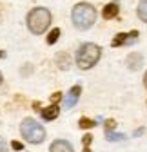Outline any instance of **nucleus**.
Instances as JSON below:
<instances>
[{"instance_id": "f257e3e1", "label": "nucleus", "mask_w": 147, "mask_h": 152, "mask_svg": "<svg viewBox=\"0 0 147 152\" xmlns=\"http://www.w3.org/2000/svg\"><path fill=\"white\" fill-rule=\"evenodd\" d=\"M71 18H73V24H75L78 29L85 31L96 22V9L87 2H80V4H76L73 7Z\"/></svg>"}, {"instance_id": "f03ea898", "label": "nucleus", "mask_w": 147, "mask_h": 152, "mask_svg": "<svg viewBox=\"0 0 147 152\" xmlns=\"http://www.w3.org/2000/svg\"><path fill=\"white\" fill-rule=\"evenodd\" d=\"M51 24V13L46 7H35L27 15V27L33 34H42Z\"/></svg>"}, {"instance_id": "7ed1b4c3", "label": "nucleus", "mask_w": 147, "mask_h": 152, "mask_svg": "<svg viewBox=\"0 0 147 152\" xmlns=\"http://www.w3.org/2000/svg\"><path fill=\"white\" fill-rule=\"evenodd\" d=\"M100 47L96 44H82L78 47V53H76V65L82 69V71H87L91 69L98 60H100Z\"/></svg>"}, {"instance_id": "20e7f679", "label": "nucleus", "mask_w": 147, "mask_h": 152, "mask_svg": "<svg viewBox=\"0 0 147 152\" xmlns=\"http://www.w3.org/2000/svg\"><path fill=\"white\" fill-rule=\"evenodd\" d=\"M20 132L27 143H33V145H40L44 140H46V129L33 118H26L22 120L20 123Z\"/></svg>"}, {"instance_id": "39448f33", "label": "nucleus", "mask_w": 147, "mask_h": 152, "mask_svg": "<svg viewBox=\"0 0 147 152\" xmlns=\"http://www.w3.org/2000/svg\"><path fill=\"white\" fill-rule=\"evenodd\" d=\"M138 40V31H131V33H118L115 38L111 45L113 47H120V45H131Z\"/></svg>"}, {"instance_id": "423d86ee", "label": "nucleus", "mask_w": 147, "mask_h": 152, "mask_svg": "<svg viewBox=\"0 0 147 152\" xmlns=\"http://www.w3.org/2000/svg\"><path fill=\"white\" fill-rule=\"evenodd\" d=\"M80 94H82V87L80 85H75V87H71L69 92H67V96L64 100V107L65 109H71V107H75L78 98H80Z\"/></svg>"}, {"instance_id": "0eeeda50", "label": "nucleus", "mask_w": 147, "mask_h": 152, "mask_svg": "<svg viewBox=\"0 0 147 152\" xmlns=\"http://www.w3.org/2000/svg\"><path fill=\"white\" fill-rule=\"evenodd\" d=\"M49 152H75L73 150V145L65 140H54L49 147Z\"/></svg>"}, {"instance_id": "6e6552de", "label": "nucleus", "mask_w": 147, "mask_h": 152, "mask_svg": "<svg viewBox=\"0 0 147 152\" xmlns=\"http://www.w3.org/2000/svg\"><path fill=\"white\" fill-rule=\"evenodd\" d=\"M58 114H60V107H58V105H49V107H46V109L40 110V116H42V120H46V121L57 120Z\"/></svg>"}, {"instance_id": "1a4fd4ad", "label": "nucleus", "mask_w": 147, "mask_h": 152, "mask_svg": "<svg viewBox=\"0 0 147 152\" xmlns=\"http://www.w3.org/2000/svg\"><path fill=\"white\" fill-rule=\"evenodd\" d=\"M142 64H143L142 54H138V53H133V54H129V56H127V67H129L131 71H138V69L142 67Z\"/></svg>"}, {"instance_id": "9d476101", "label": "nucleus", "mask_w": 147, "mask_h": 152, "mask_svg": "<svg viewBox=\"0 0 147 152\" xmlns=\"http://www.w3.org/2000/svg\"><path fill=\"white\" fill-rule=\"evenodd\" d=\"M118 11H120V6H118V2H111V4H107V6L104 7V11H102V16L105 18V20H111V18H115V16L118 15Z\"/></svg>"}, {"instance_id": "9b49d317", "label": "nucleus", "mask_w": 147, "mask_h": 152, "mask_svg": "<svg viewBox=\"0 0 147 152\" xmlns=\"http://www.w3.org/2000/svg\"><path fill=\"white\" fill-rule=\"evenodd\" d=\"M57 65L62 69V71H67L71 67V60H69V54L67 53H58L57 54Z\"/></svg>"}, {"instance_id": "f8f14e48", "label": "nucleus", "mask_w": 147, "mask_h": 152, "mask_svg": "<svg viewBox=\"0 0 147 152\" xmlns=\"http://www.w3.org/2000/svg\"><path fill=\"white\" fill-rule=\"evenodd\" d=\"M105 140H107V141H125V140H127V136L113 130V132H105Z\"/></svg>"}, {"instance_id": "ddd939ff", "label": "nucleus", "mask_w": 147, "mask_h": 152, "mask_svg": "<svg viewBox=\"0 0 147 152\" xmlns=\"http://www.w3.org/2000/svg\"><path fill=\"white\" fill-rule=\"evenodd\" d=\"M95 125H96V121H95V120L85 118V116H82V118L78 120V127H80V129H85V130H87V129H93Z\"/></svg>"}, {"instance_id": "4468645a", "label": "nucleus", "mask_w": 147, "mask_h": 152, "mask_svg": "<svg viewBox=\"0 0 147 152\" xmlns=\"http://www.w3.org/2000/svg\"><path fill=\"white\" fill-rule=\"evenodd\" d=\"M138 16H140V20L147 22V0H140V4H138Z\"/></svg>"}, {"instance_id": "2eb2a0df", "label": "nucleus", "mask_w": 147, "mask_h": 152, "mask_svg": "<svg viewBox=\"0 0 147 152\" xmlns=\"http://www.w3.org/2000/svg\"><path fill=\"white\" fill-rule=\"evenodd\" d=\"M58 36H60V29H58V27H54V29H51V33L47 34V44H49V45H53V44H57V40H58Z\"/></svg>"}, {"instance_id": "dca6fc26", "label": "nucleus", "mask_w": 147, "mask_h": 152, "mask_svg": "<svg viewBox=\"0 0 147 152\" xmlns=\"http://www.w3.org/2000/svg\"><path fill=\"white\" fill-rule=\"evenodd\" d=\"M115 127H116V121L115 120H107L105 121V132H113Z\"/></svg>"}, {"instance_id": "f3484780", "label": "nucleus", "mask_w": 147, "mask_h": 152, "mask_svg": "<svg viewBox=\"0 0 147 152\" xmlns=\"http://www.w3.org/2000/svg\"><path fill=\"white\" fill-rule=\"evenodd\" d=\"M60 100H62V92H54L51 96V105H58Z\"/></svg>"}, {"instance_id": "a211bd4d", "label": "nucleus", "mask_w": 147, "mask_h": 152, "mask_svg": "<svg viewBox=\"0 0 147 152\" xmlns=\"http://www.w3.org/2000/svg\"><path fill=\"white\" fill-rule=\"evenodd\" d=\"M91 141H93V136H91V134H85V136L82 138V145H84V147H89Z\"/></svg>"}, {"instance_id": "6ab92c4d", "label": "nucleus", "mask_w": 147, "mask_h": 152, "mask_svg": "<svg viewBox=\"0 0 147 152\" xmlns=\"http://www.w3.org/2000/svg\"><path fill=\"white\" fill-rule=\"evenodd\" d=\"M11 147H13V150H22L24 148V143H20V141H11Z\"/></svg>"}, {"instance_id": "aec40b11", "label": "nucleus", "mask_w": 147, "mask_h": 152, "mask_svg": "<svg viewBox=\"0 0 147 152\" xmlns=\"http://www.w3.org/2000/svg\"><path fill=\"white\" fill-rule=\"evenodd\" d=\"M0 152H7V145H6V141L0 138Z\"/></svg>"}, {"instance_id": "412c9836", "label": "nucleus", "mask_w": 147, "mask_h": 152, "mask_svg": "<svg viewBox=\"0 0 147 152\" xmlns=\"http://www.w3.org/2000/svg\"><path fill=\"white\" fill-rule=\"evenodd\" d=\"M33 109H35V110H42V107H40L38 102H35V103H33Z\"/></svg>"}, {"instance_id": "4be33fe9", "label": "nucleus", "mask_w": 147, "mask_h": 152, "mask_svg": "<svg viewBox=\"0 0 147 152\" xmlns=\"http://www.w3.org/2000/svg\"><path fill=\"white\" fill-rule=\"evenodd\" d=\"M142 134H143V127H142V129H138V130L135 132V136H142Z\"/></svg>"}, {"instance_id": "5701e85b", "label": "nucleus", "mask_w": 147, "mask_h": 152, "mask_svg": "<svg viewBox=\"0 0 147 152\" xmlns=\"http://www.w3.org/2000/svg\"><path fill=\"white\" fill-rule=\"evenodd\" d=\"M143 85L147 87V72H145V76H143Z\"/></svg>"}, {"instance_id": "b1692460", "label": "nucleus", "mask_w": 147, "mask_h": 152, "mask_svg": "<svg viewBox=\"0 0 147 152\" xmlns=\"http://www.w3.org/2000/svg\"><path fill=\"white\" fill-rule=\"evenodd\" d=\"M84 152H91V150H89V147H84Z\"/></svg>"}, {"instance_id": "393cba45", "label": "nucleus", "mask_w": 147, "mask_h": 152, "mask_svg": "<svg viewBox=\"0 0 147 152\" xmlns=\"http://www.w3.org/2000/svg\"><path fill=\"white\" fill-rule=\"evenodd\" d=\"M4 54H6V53H4V51H0V58H2V56H4Z\"/></svg>"}, {"instance_id": "a878e982", "label": "nucleus", "mask_w": 147, "mask_h": 152, "mask_svg": "<svg viewBox=\"0 0 147 152\" xmlns=\"http://www.w3.org/2000/svg\"><path fill=\"white\" fill-rule=\"evenodd\" d=\"M0 83H2V74H0Z\"/></svg>"}]
</instances>
